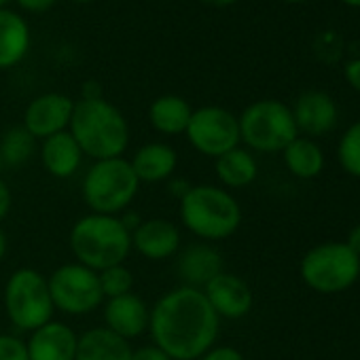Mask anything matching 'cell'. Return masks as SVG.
Segmentation results:
<instances>
[{
	"label": "cell",
	"instance_id": "39",
	"mask_svg": "<svg viewBox=\"0 0 360 360\" xmlns=\"http://www.w3.org/2000/svg\"><path fill=\"white\" fill-rule=\"evenodd\" d=\"M282 3H290V5H297V3H307V0H282Z\"/></svg>",
	"mask_w": 360,
	"mask_h": 360
},
{
	"label": "cell",
	"instance_id": "35",
	"mask_svg": "<svg viewBox=\"0 0 360 360\" xmlns=\"http://www.w3.org/2000/svg\"><path fill=\"white\" fill-rule=\"evenodd\" d=\"M96 98H102V89L98 83L89 81L83 85V100H96Z\"/></svg>",
	"mask_w": 360,
	"mask_h": 360
},
{
	"label": "cell",
	"instance_id": "9",
	"mask_svg": "<svg viewBox=\"0 0 360 360\" xmlns=\"http://www.w3.org/2000/svg\"><path fill=\"white\" fill-rule=\"evenodd\" d=\"M47 284L53 307L64 314L85 316L96 311L104 303L98 271L81 263H66L58 267L47 278Z\"/></svg>",
	"mask_w": 360,
	"mask_h": 360
},
{
	"label": "cell",
	"instance_id": "17",
	"mask_svg": "<svg viewBox=\"0 0 360 360\" xmlns=\"http://www.w3.org/2000/svg\"><path fill=\"white\" fill-rule=\"evenodd\" d=\"M223 269V257L217 248L208 244H193L187 250H183L178 259V274L183 278L185 286L200 288L214 280Z\"/></svg>",
	"mask_w": 360,
	"mask_h": 360
},
{
	"label": "cell",
	"instance_id": "22",
	"mask_svg": "<svg viewBox=\"0 0 360 360\" xmlns=\"http://www.w3.org/2000/svg\"><path fill=\"white\" fill-rule=\"evenodd\" d=\"M191 115H193L191 104L185 98L174 96V94L159 96L148 106V123L153 125V129H157L163 136L185 134L191 121Z\"/></svg>",
	"mask_w": 360,
	"mask_h": 360
},
{
	"label": "cell",
	"instance_id": "14",
	"mask_svg": "<svg viewBox=\"0 0 360 360\" xmlns=\"http://www.w3.org/2000/svg\"><path fill=\"white\" fill-rule=\"evenodd\" d=\"M150 322V307L134 292L106 299L104 303V326L115 335L123 337L125 341L140 337L148 330Z\"/></svg>",
	"mask_w": 360,
	"mask_h": 360
},
{
	"label": "cell",
	"instance_id": "34",
	"mask_svg": "<svg viewBox=\"0 0 360 360\" xmlns=\"http://www.w3.org/2000/svg\"><path fill=\"white\" fill-rule=\"evenodd\" d=\"M345 244H347V246H349V248L360 257V223H358V225H354V227L349 229Z\"/></svg>",
	"mask_w": 360,
	"mask_h": 360
},
{
	"label": "cell",
	"instance_id": "18",
	"mask_svg": "<svg viewBox=\"0 0 360 360\" xmlns=\"http://www.w3.org/2000/svg\"><path fill=\"white\" fill-rule=\"evenodd\" d=\"M129 165L140 183H161L174 176L178 165L176 150L165 142H148L136 150Z\"/></svg>",
	"mask_w": 360,
	"mask_h": 360
},
{
	"label": "cell",
	"instance_id": "2",
	"mask_svg": "<svg viewBox=\"0 0 360 360\" xmlns=\"http://www.w3.org/2000/svg\"><path fill=\"white\" fill-rule=\"evenodd\" d=\"M68 131L79 142L83 155L91 157L94 161L121 157L129 144L127 119L104 98H81L75 102Z\"/></svg>",
	"mask_w": 360,
	"mask_h": 360
},
{
	"label": "cell",
	"instance_id": "20",
	"mask_svg": "<svg viewBox=\"0 0 360 360\" xmlns=\"http://www.w3.org/2000/svg\"><path fill=\"white\" fill-rule=\"evenodd\" d=\"M131 345L106 326H96L79 335L75 360H131Z\"/></svg>",
	"mask_w": 360,
	"mask_h": 360
},
{
	"label": "cell",
	"instance_id": "41",
	"mask_svg": "<svg viewBox=\"0 0 360 360\" xmlns=\"http://www.w3.org/2000/svg\"><path fill=\"white\" fill-rule=\"evenodd\" d=\"M9 3V0H0V9H5V5Z\"/></svg>",
	"mask_w": 360,
	"mask_h": 360
},
{
	"label": "cell",
	"instance_id": "31",
	"mask_svg": "<svg viewBox=\"0 0 360 360\" xmlns=\"http://www.w3.org/2000/svg\"><path fill=\"white\" fill-rule=\"evenodd\" d=\"M343 79H345V83H347L354 91L360 94V58H356V60H352V62L345 64V68H343Z\"/></svg>",
	"mask_w": 360,
	"mask_h": 360
},
{
	"label": "cell",
	"instance_id": "36",
	"mask_svg": "<svg viewBox=\"0 0 360 360\" xmlns=\"http://www.w3.org/2000/svg\"><path fill=\"white\" fill-rule=\"evenodd\" d=\"M202 3L208 7H231V5L240 3V0H202Z\"/></svg>",
	"mask_w": 360,
	"mask_h": 360
},
{
	"label": "cell",
	"instance_id": "16",
	"mask_svg": "<svg viewBox=\"0 0 360 360\" xmlns=\"http://www.w3.org/2000/svg\"><path fill=\"white\" fill-rule=\"evenodd\" d=\"M79 335L64 322H47L32 330L26 347L30 360H75Z\"/></svg>",
	"mask_w": 360,
	"mask_h": 360
},
{
	"label": "cell",
	"instance_id": "38",
	"mask_svg": "<svg viewBox=\"0 0 360 360\" xmlns=\"http://www.w3.org/2000/svg\"><path fill=\"white\" fill-rule=\"evenodd\" d=\"M341 3L352 7V9H360V0H341Z\"/></svg>",
	"mask_w": 360,
	"mask_h": 360
},
{
	"label": "cell",
	"instance_id": "5",
	"mask_svg": "<svg viewBox=\"0 0 360 360\" xmlns=\"http://www.w3.org/2000/svg\"><path fill=\"white\" fill-rule=\"evenodd\" d=\"M299 276L318 295H341L358 282L360 257L345 242H322L303 255Z\"/></svg>",
	"mask_w": 360,
	"mask_h": 360
},
{
	"label": "cell",
	"instance_id": "37",
	"mask_svg": "<svg viewBox=\"0 0 360 360\" xmlns=\"http://www.w3.org/2000/svg\"><path fill=\"white\" fill-rule=\"evenodd\" d=\"M5 255H7V236L3 229H0V261L5 259Z\"/></svg>",
	"mask_w": 360,
	"mask_h": 360
},
{
	"label": "cell",
	"instance_id": "24",
	"mask_svg": "<svg viewBox=\"0 0 360 360\" xmlns=\"http://www.w3.org/2000/svg\"><path fill=\"white\" fill-rule=\"evenodd\" d=\"M217 178L227 189H244L252 185L259 176V163L248 148L236 146L233 150L221 155L214 163Z\"/></svg>",
	"mask_w": 360,
	"mask_h": 360
},
{
	"label": "cell",
	"instance_id": "11",
	"mask_svg": "<svg viewBox=\"0 0 360 360\" xmlns=\"http://www.w3.org/2000/svg\"><path fill=\"white\" fill-rule=\"evenodd\" d=\"M72 110H75V102L66 94H58V91L43 94L26 106L24 127L37 140H45L53 134L68 129Z\"/></svg>",
	"mask_w": 360,
	"mask_h": 360
},
{
	"label": "cell",
	"instance_id": "27",
	"mask_svg": "<svg viewBox=\"0 0 360 360\" xmlns=\"http://www.w3.org/2000/svg\"><path fill=\"white\" fill-rule=\"evenodd\" d=\"M98 278H100V288L104 292V299H115V297L127 295L134 288V276L123 263L98 271Z\"/></svg>",
	"mask_w": 360,
	"mask_h": 360
},
{
	"label": "cell",
	"instance_id": "29",
	"mask_svg": "<svg viewBox=\"0 0 360 360\" xmlns=\"http://www.w3.org/2000/svg\"><path fill=\"white\" fill-rule=\"evenodd\" d=\"M200 360H246V358H244V354L238 347H231V345H214Z\"/></svg>",
	"mask_w": 360,
	"mask_h": 360
},
{
	"label": "cell",
	"instance_id": "28",
	"mask_svg": "<svg viewBox=\"0 0 360 360\" xmlns=\"http://www.w3.org/2000/svg\"><path fill=\"white\" fill-rule=\"evenodd\" d=\"M0 360H30L26 343L13 335L0 333Z\"/></svg>",
	"mask_w": 360,
	"mask_h": 360
},
{
	"label": "cell",
	"instance_id": "6",
	"mask_svg": "<svg viewBox=\"0 0 360 360\" xmlns=\"http://www.w3.org/2000/svg\"><path fill=\"white\" fill-rule=\"evenodd\" d=\"M138 189L140 180L123 157L96 161L83 178V200L96 214H123L138 195Z\"/></svg>",
	"mask_w": 360,
	"mask_h": 360
},
{
	"label": "cell",
	"instance_id": "21",
	"mask_svg": "<svg viewBox=\"0 0 360 360\" xmlns=\"http://www.w3.org/2000/svg\"><path fill=\"white\" fill-rule=\"evenodd\" d=\"M30 49L28 22L9 9H0V70L18 66Z\"/></svg>",
	"mask_w": 360,
	"mask_h": 360
},
{
	"label": "cell",
	"instance_id": "10",
	"mask_svg": "<svg viewBox=\"0 0 360 360\" xmlns=\"http://www.w3.org/2000/svg\"><path fill=\"white\" fill-rule=\"evenodd\" d=\"M185 134L198 153L214 159L233 150L242 142L238 117L223 106H202L193 110Z\"/></svg>",
	"mask_w": 360,
	"mask_h": 360
},
{
	"label": "cell",
	"instance_id": "19",
	"mask_svg": "<svg viewBox=\"0 0 360 360\" xmlns=\"http://www.w3.org/2000/svg\"><path fill=\"white\" fill-rule=\"evenodd\" d=\"M41 161H43V167L53 178H70L81 167L83 150L79 142L75 140V136L66 129L43 140Z\"/></svg>",
	"mask_w": 360,
	"mask_h": 360
},
{
	"label": "cell",
	"instance_id": "13",
	"mask_svg": "<svg viewBox=\"0 0 360 360\" xmlns=\"http://www.w3.org/2000/svg\"><path fill=\"white\" fill-rule=\"evenodd\" d=\"M290 110L299 134H303L305 138H318L328 134L339 119L335 100L320 89H309L301 94Z\"/></svg>",
	"mask_w": 360,
	"mask_h": 360
},
{
	"label": "cell",
	"instance_id": "25",
	"mask_svg": "<svg viewBox=\"0 0 360 360\" xmlns=\"http://www.w3.org/2000/svg\"><path fill=\"white\" fill-rule=\"evenodd\" d=\"M37 150V138L24 127H11L0 140V157L7 165H24Z\"/></svg>",
	"mask_w": 360,
	"mask_h": 360
},
{
	"label": "cell",
	"instance_id": "12",
	"mask_svg": "<svg viewBox=\"0 0 360 360\" xmlns=\"http://www.w3.org/2000/svg\"><path fill=\"white\" fill-rule=\"evenodd\" d=\"M204 295L217 316L227 320L244 318L255 303L252 288L248 286V282L229 271H221L214 280H210L204 286Z\"/></svg>",
	"mask_w": 360,
	"mask_h": 360
},
{
	"label": "cell",
	"instance_id": "30",
	"mask_svg": "<svg viewBox=\"0 0 360 360\" xmlns=\"http://www.w3.org/2000/svg\"><path fill=\"white\" fill-rule=\"evenodd\" d=\"M131 360H172V358L159 345L150 343V345H142V347L134 349Z\"/></svg>",
	"mask_w": 360,
	"mask_h": 360
},
{
	"label": "cell",
	"instance_id": "40",
	"mask_svg": "<svg viewBox=\"0 0 360 360\" xmlns=\"http://www.w3.org/2000/svg\"><path fill=\"white\" fill-rule=\"evenodd\" d=\"M72 3H81V5H85V3H94V0H72Z\"/></svg>",
	"mask_w": 360,
	"mask_h": 360
},
{
	"label": "cell",
	"instance_id": "8",
	"mask_svg": "<svg viewBox=\"0 0 360 360\" xmlns=\"http://www.w3.org/2000/svg\"><path fill=\"white\" fill-rule=\"evenodd\" d=\"M5 309L13 326L20 330H37L53 320V301L43 274L22 267L11 274L5 286Z\"/></svg>",
	"mask_w": 360,
	"mask_h": 360
},
{
	"label": "cell",
	"instance_id": "32",
	"mask_svg": "<svg viewBox=\"0 0 360 360\" xmlns=\"http://www.w3.org/2000/svg\"><path fill=\"white\" fill-rule=\"evenodd\" d=\"M11 206H13V195H11V189L9 185L5 183L3 178H0V223H3L9 212H11Z\"/></svg>",
	"mask_w": 360,
	"mask_h": 360
},
{
	"label": "cell",
	"instance_id": "1",
	"mask_svg": "<svg viewBox=\"0 0 360 360\" xmlns=\"http://www.w3.org/2000/svg\"><path fill=\"white\" fill-rule=\"evenodd\" d=\"M148 330L153 343L172 360H200L214 347L221 318L208 303L204 290L178 286L150 307Z\"/></svg>",
	"mask_w": 360,
	"mask_h": 360
},
{
	"label": "cell",
	"instance_id": "7",
	"mask_svg": "<svg viewBox=\"0 0 360 360\" xmlns=\"http://www.w3.org/2000/svg\"><path fill=\"white\" fill-rule=\"evenodd\" d=\"M238 123L240 140L257 153H282L299 136L290 106L280 100L252 102L238 117Z\"/></svg>",
	"mask_w": 360,
	"mask_h": 360
},
{
	"label": "cell",
	"instance_id": "42",
	"mask_svg": "<svg viewBox=\"0 0 360 360\" xmlns=\"http://www.w3.org/2000/svg\"><path fill=\"white\" fill-rule=\"evenodd\" d=\"M0 167H3V157H0Z\"/></svg>",
	"mask_w": 360,
	"mask_h": 360
},
{
	"label": "cell",
	"instance_id": "4",
	"mask_svg": "<svg viewBox=\"0 0 360 360\" xmlns=\"http://www.w3.org/2000/svg\"><path fill=\"white\" fill-rule=\"evenodd\" d=\"M70 250L77 263L102 271L121 265L131 250V233L119 217L87 214L70 229Z\"/></svg>",
	"mask_w": 360,
	"mask_h": 360
},
{
	"label": "cell",
	"instance_id": "23",
	"mask_svg": "<svg viewBox=\"0 0 360 360\" xmlns=\"http://www.w3.org/2000/svg\"><path fill=\"white\" fill-rule=\"evenodd\" d=\"M282 159H284L286 169L299 180L318 178L326 163L322 146L314 138H305V136H297L282 150Z\"/></svg>",
	"mask_w": 360,
	"mask_h": 360
},
{
	"label": "cell",
	"instance_id": "33",
	"mask_svg": "<svg viewBox=\"0 0 360 360\" xmlns=\"http://www.w3.org/2000/svg\"><path fill=\"white\" fill-rule=\"evenodd\" d=\"M15 3L28 13H45L58 3V0H15Z\"/></svg>",
	"mask_w": 360,
	"mask_h": 360
},
{
	"label": "cell",
	"instance_id": "15",
	"mask_svg": "<svg viewBox=\"0 0 360 360\" xmlns=\"http://www.w3.org/2000/svg\"><path fill=\"white\" fill-rule=\"evenodd\" d=\"M131 248L148 261H165L180 248V231L167 219H148L131 231Z\"/></svg>",
	"mask_w": 360,
	"mask_h": 360
},
{
	"label": "cell",
	"instance_id": "26",
	"mask_svg": "<svg viewBox=\"0 0 360 360\" xmlns=\"http://www.w3.org/2000/svg\"><path fill=\"white\" fill-rule=\"evenodd\" d=\"M337 161L347 176L360 178V119L341 134L337 142Z\"/></svg>",
	"mask_w": 360,
	"mask_h": 360
},
{
	"label": "cell",
	"instance_id": "3",
	"mask_svg": "<svg viewBox=\"0 0 360 360\" xmlns=\"http://www.w3.org/2000/svg\"><path fill=\"white\" fill-rule=\"evenodd\" d=\"M178 212L180 223L193 236L208 242L227 240L242 225L240 202L231 195V191L214 185L191 187L180 198Z\"/></svg>",
	"mask_w": 360,
	"mask_h": 360
}]
</instances>
